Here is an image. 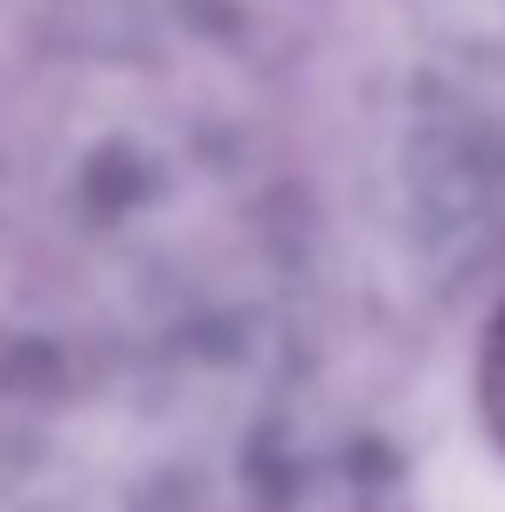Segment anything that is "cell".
<instances>
[{
    "label": "cell",
    "mask_w": 505,
    "mask_h": 512,
    "mask_svg": "<svg viewBox=\"0 0 505 512\" xmlns=\"http://www.w3.org/2000/svg\"><path fill=\"white\" fill-rule=\"evenodd\" d=\"M478 395H485V423H492V436L505 443V319L492 326V340H485V374H478Z\"/></svg>",
    "instance_id": "6da1fadb"
}]
</instances>
